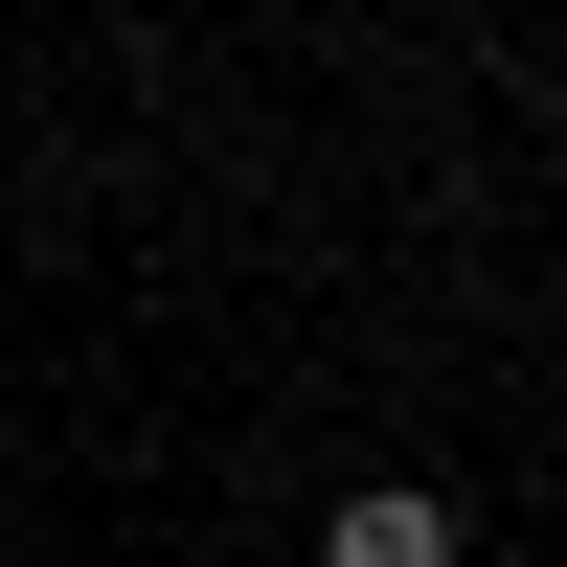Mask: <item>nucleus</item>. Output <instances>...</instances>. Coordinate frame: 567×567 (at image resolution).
Here are the masks:
<instances>
[{
	"label": "nucleus",
	"mask_w": 567,
	"mask_h": 567,
	"mask_svg": "<svg viewBox=\"0 0 567 567\" xmlns=\"http://www.w3.org/2000/svg\"><path fill=\"white\" fill-rule=\"evenodd\" d=\"M318 567H454V499L432 477H363L341 523H318Z\"/></svg>",
	"instance_id": "f257e3e1"
}]
</instances>
